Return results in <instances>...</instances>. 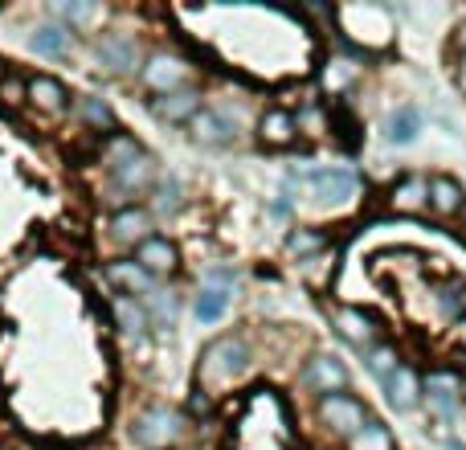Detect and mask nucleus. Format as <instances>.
I'll return each mask as SVG.
<instances>
[{
    "label": "nucleus",
    "instance_id": "24",
    "mask_svg": "<svg viewBox=\"0 0 466 450\" xmlns=\"http://www.w3.org/2000/svg\"><path fill=\"white\" fill-rule=\"evenodd\" d=\"M70 46H74V37L66 25H37V29L29 33V49L41 57H62Z\"/></svg>",
    "mask_w": 466,
    "mask_h": 450
},
{
    "label": "nucleus",
    "instance_id": "31",
    "mask_svg": "<svg viewBox=\"0 0 466 450\" xmlns=\"http://www.w3.org/2000/svg\"><path fill=\"white\" fill-rule=\"evenodd\" d=\"M54 13L66 21V29H82V25H95V21H103V8L98 5H86V0H57L54 5Z\"/></svg>",
    "mask_w": 466,
    "mask_h": 450
},
{
    "label": "nucleus",
    "instance_id": "2",
    "mask_svg": "<svg viewBox=\"0 0 466 450\" xmlns=\"http://www.w3.org/2000/svg\"><path fill=\"white\" fill-rule=\"evenodd\" d=\"M188 430H193V422H188L185 410H177V405H164V402H152L144 405V410L131 418L127 435L131 443L139 450H180L188 438Z\"/></svg>",
    "mask_w": 466,
    "mask_h": 450
},
{
    "label": "nucleus",
    "instance_id": "5",
    "mask_svg": "<svg viewBox=\"0 0 466 450\" xmlns=\"http://www.w3.org/2000/svg\"><path fill=\"white\" fill-rule=\"evenodd\" d=\"M106 185H111V193H115V201H119V210H123V205H136L139 197H152V189L160 185V169H156V156L144 148L136 160H127V164H119L115 172H106Z\"/></svg>",
    "mask_w": 466,
    "mask_h": 450
},
{
    "label": "nucleus",
    "instance_id": "10",
    "mask_svg": "<svg viewBox=\"0 0 466 450\" xmlns=\"http://www.w3.org/2000/svg\"><path fill=\"white\" fill-rule=\"evenodd\" d=\"M331 328L352 348H360V353L380 344V323H377V315H369L364 307H331Z\"/></svg>",
    "mask_w": 466,
    "mask_h": 450
},
{
    "label": "nucleus",
    "instance_id": "4",
    "mask_svg": "<svg viewBox=\"0 0 466 450\" xmlns=\"http://www.w3.org/2000/svg\"><path fill=\"white\" fill-rule=\"evenodd\" d=\"M369 418H372L369 405H364L356 394H328V397L315 402V422L323 426V435L339 438V443H348L352 435H360Z\"/></svg>",
    "mask_w": 466,
    "mask_h": 450
},
{
    "label": "nucleus",
    "instance_id": "14",
    "mask_svg": "<svg viewBox=\"0 0 466 450\" xmlns=\"http://www.w3.org/2000/svg\"><path fill=\"white\" fill-rule=\"evenodd\" d=\"M459 389H462V377L454 369H434V373H426V377H421V397H426V402L434 405L442 418H451L454 405L462 402Z\"/></svg>",
    "mask_w": 466,
    "mask_h": 450
},
{
    "label": "nucleus",
    "instance_id": "7",
    "mask_svg": "<svg viewBox=\"0 0 466 450\" xmlns=\"http://www.w3.org/2000/svg\"><path fill=\"white\" fill-rule=\"evenodd\" d=\"M348 364L331 353H311L307 364L299 369V389L315 397H328V394H348Z\"/></svg>",
    "mask_w": 466,
    "mask_h": 450
},
{
    "label": "nucleus",
    "instance_id": "23",
    "mask_svg": "<svg viewBox=\"0 0 466 450\" xmlns=\"http://www.w3.org/2000/svg\"><path fill=\"white\" fill-rule=\"evenodd\" d=\"M430 213L446 221L466 213V189L454 177H430Z\"/></svg>",
    "mask_w": 466,
    "mask_h": 450
},
{
    "label": "nucleus",
    "instance_id": "27",
    "mask_svg": "<svg viewBox=\"0 0 466 450\" xmlns=\"http://www.w3.org/2000/svg\"><path fill=\"white\" fill-rule=\"evenodd\" d=\"M344 450H397V438H393V430H389L380 418H369L360 435H352L344 443Z\"/></svg>",
    "mask_w": 466,
    "mask_h": 450
},
{
    "label": "nucleus",
    "instance_id": "1",
    "mask_svg": "<svg viewBox=\"0 0 466 450\" xmlns=\"http://www.w3.org/2000/svg\"><path fill=\"white\" fill-rule=\"evenodd\" d=\"M249 369H254V348H249V340L241 336V332H226V336L209 340V344L201 348V356H197V389L221 397V394H229L233 385H241V381L249 377Z\"/></svg>",
    "mask_w": 466,
    "mask_h": 450
},
{
    "label": "nucleus",
    "instance_id": "8",
    "mask_svg": "<svg viewBox=\"0 0 466 450\" xmlns=\"http://www.w3.org/2000/svg\"><path fill=\"white\" fill-rule=\"evenodd\" d=\"M70 90H66L62 78H54V74H33V78H25V103L33 107L37 115H49V119H62L66 111H70Z\"/></svg>",
    "mask_w": 466,
    "mask_h": 450
},
{
    "label": "nucleus",
    "instance_id": "22",
    "mask_svg": "<svg viewBox=\"0 0 466 450\" xmlns=\"http://www.w3.org/2000/svg\"><path fill=\"white\" fill-rule=\"evenodd\" d=\"M385 397H389V405H393L397 414L418 410L421 405V377L410 369V364H401V369L385 381Z\"/></svg>",
    "mask_w": 466,
    "mask_h": 450
},
{
    "label": "nucleus",
    "instance_id": "42",
    "mask_svg": "<svg viewBox=\"0 0 466 450\" xmlns=\"http://www.w3.org/2000/svg\"><path fill=\"white\" fill-rule=\"evenodd\" d=\"M0 450H8V446H0Z\"/></svg>",
    "mask_w": 466,
    "mask_h": 450
},
{
    "label": "nucleus",
    "instance_id": "25",
    "mask_svg": "<svg viewBox=\"0 0 466 450\" xmlns=\"http://www.w3.org/2000/svg\"><path fill=\"white\" fill-rule=\"evenodd\" d=\"M78 119H82V128L98 131V136H111V131H115L111 103H106V98H98V95H82L78 98Z\"/></svg>",
    "mask_w": 466,
    "mask_h": 450
},
{
    "label": "nucleus",
    "instance_id": "38",
    "mask_svg": "<svg viewBox=\"0 0 466 450\" xmlns=\"http://www.w3.org/2000/svg\"><path fill=\"white\" fill-rule=\"evenodd\" d=\"M8 78V62H5V57H0V82H5Z\"/></svg>",
    "mask_w": 466,
    "mask_h": 450
},
{
    "label": "nucleus",
    "instance_id": "40",
    "mask_svg": "<svg viewBox=\"0 0 466 450\" xmlns=\"http://www.w3.org/2000/svg\"><path fill=\"white\" fill-rule=\"evenodd\" d=\"M180 450H209V446H188V443H185V446H180Z\"/></svg>",
    "mask_w": 466,
    "mask_h": 450
},
{
    "label": "nucleus",
    "instance_id": "19",
    "mask_svg": "<svg viewBox=\"0 0 466 450\" xmlns=\"http://www.w3.org/2000/svg\"><path fill=\"white\" fill-rule=\"evenodd\" d=\"M258 139H262V148H290L299 139L295 115L282 111V107H266L258 115Z\"/></svg>",
    "mask_w": 466,
    "mask_h": 450
},
{
    "label": "nucleus",
    "instance_id": "41",
    "mask_svg": "<svg viewBox=\"0 0 466 450\" xmlns=\"http://www.w3.org/2000/svg\"><path fill=\"white\" fill-rule=\"evenodd\" d=\"M459 394H462V402H466V377H462V389H459Z\"/></svg>",
    "mask_w": 466,
    "mask_h": 450
},
{
    "label": "nucleus",
    "instance_id": "20",
    "mask_svg": "<svg viewBox=\"0 0 466 450\" xmlns=\"http://www.w3.org/2000/svg\"><path fill=\"white\" fill-rule=\"evenodd\" d=\"M307 180H311L315 197L328 205H344L348 197H356V172H348V169H319Z\"/></svg>",
    "mask_w": 466,
    "mask_h": 450
},
{
    "label": "nucleus",
    "instance_id": "18",
    "mask_svg": "<svg viewBox=\"0 0 466 450\" xmlns=\"http://www.w3.org/2000/svg\"><path fill=\"white\" fill-rule=\"evenodd\" d=\"M111 320L127 340H144L147 328H152V315H147L144 299H131V295H115L111 299Z\"/></svg>",
    "mask_w": 466,
    "mask_h": 450
},
{
    "label": "nucleus",
    "instance_id": "35",
    "mask_svg": "<svg viewBox=\"0 0 466 450\" xmlns=\"http://www.w3.org/2000/svg\"><path fill=\"white\" fill-rule=\"evenodd\" d=\"M213 410H218V397L205 394V389H193V397H188V414H193V418H209Z\"/></svg>",
    "mask_w": 466,
    "mask_h": 450
},
{
    "label": "nucleus",
    "instance_id": "28",
    "mask_svg": "<svg viewBox=\"0 0 466 450\" xmlns=\"http://www.w3.org/2000/svg\"><path fill=\"white\" fill-rule=\"evenodd\" d=\"M364 364H369V373L385 385L389 377H393L397 369H401V353H397V344H389V340H380V344H372L369 353H364Z\"/></svg>",
    "mask_w": 466,
    "mask_h": 450
},
{
    "label": "nucleus",
    "instance_id": "39",
    "mask_svg": "<svg viewBox=\"0 0 466 450\" xmlns=\"http://www.w3.org/2000/svg\"><path fill=\"white\" fill-rule=\"evenodd\" d=\"M438 450H466V446H459V443H446V446H438Z\"/></svg>",
    "mask_w": 466,
    "mask_h": 450
},
{
    "label": "nucleus",
    "instance_id": "13",
    "mask_svg": "<svg viewBox=\"0 0 466 450\" xmlns=\"http://www.w3.org/2000/svg\"><path fill=\"white\" fill-rule=\"evenodd\" d=\"M201 87H185V90H172V95L164 98H152V115L160 123H172V128H180V123H193L197 115H201Z\"/></svg>",
    "mask_w": 466,
    "mask_h": 450
},
{
    "label": "nucleus",
    "instance_id": "15",
    "mask_svg": "<svg viewBox=\"0 0 466 450\" xmlns=\"http://www.w3.org/2000/svg\"><path fill=\"white\" fill-rule=\"evenodd\" d=\"M193 139L205 148H229L238 144V119H229L226 111H213V107H201V115H197L193 123Z\"/></svg>",
    "mask_w": 466,
    "mask_h": 450
},
{
    "label": "nucleus",
    "instance_id": "36",
    "mask_svg": "<svg viewBox=\"0 0 466 450\" xmlns=\"http://www.w3.org/2000/svg\"><path fill=\"white\" fill-rule=\"evenodd\" d=\"M454 82H459V90L466 95V54L459 57V70H454Z\"/></svg>",
    "mask_w": 466,
    "mask_h": 450
},
{
    "label": "nucleus",
    "instance_id": "37",
    "mask_svg": "<svg viewBox=\"0 0 466 450\" xmlns=\"http://www.w3.org/2000/svg\"><path fill=\"white\" fill-rule=\"evenodd\" d=\"M454 46H459V49H462V54H466V25H462V29H459V37H454Z\"/></svg>",
    "mask_w": 466,
    "mask_h": 450
},
{
    "label": "nucleus",
    "instance_id": "3",
    "mask_svg": "<svg viewBox=\"0 0 466 450\" xmlns=\"http://www.w3.org/2000/svg\"><path fill=\"white\" fill-rule=\"evenodd\" d=\"M139 87L147 90L152 98H164L172 90H185V87H197L193 82V62L177 49H156V54L144 57L139 66Z\"/></svg>",
    "mask_w": 466,
    "mask_h": 450
},
{
    "label": "nucleus",
    "instance_id": "17",
    "mask_svg": "<svg viewBox=\"0 0 466 450\" xmlns=\"http://www.w3.org/2000/svg\"><path fill=\"white\" fill-rule=\"evenodd\" d=\"M389 210L426 213L430 210V177H421V172H405V177L389 189Z\"/></svg>",
    "mask_w": 466,
    "mask_h": 450
},
{
    "label": "nucleus",
    "instance_id": "26",
    "mask_svg": "<svg viewBox=\"0 0 466 450\" xmlns=\"http://www.w3.org/2000/svg\"><path fill=\"white\" fill-rule=\"evenodd\" d=\"M323 250H331V238L323 230H315V225H299V230L287 233V254H295L299 262L311 254H323Z\"/></svg>",
    "mask_w": 466,
    "mask_h": 450
},
{
    "label": "nucleus",
    "instance_id": "29",
    "mask_svg": "<svg viewBox=\"0 0 466 450\" xmlns=\"http://www.w3.org/2000/svg\"><path fill=\"white\" fill-rule=\"evenodd\" d=\"M185 189H180V180H160V185L152 189V218H177L180 210H185Z\"/></svg>",
    "mask_w": 466,
    "mask_h": 450
},
{
    "label": "nucleus",
    "instance_id": "30",
    "mask_svg": "<svg viewBox=\"0 0 466 450\" xmlns=\"http://www.w3.org/2000/svg\"><path fill=\"white\" fill-rule=\"evenodd\" d=\"M418 131H421V115L413 111V107H401V111H393L385 119V139L389 144H410Z\"/></svg>",
    "mask_w": 466,
    "mask_h": 450
},
{
    "label": "nucleus",
    "instance_id": "16",
    "mask_svg": "<svg viewBox=\"0 0 466 450\" xmlns=\"http://www.w3.org/2000/svg\"><path fill=\"white\" fill-rule=\"evenodd\" d=\"M430 299L442 323H459L466 320V279L462 274H446V279L430 282Z\"/></svg>",
    "mask_w": 466,
    "mask_h": 450
},
{
    "label": "nucleus",
    "instance_id": "11",
    "mask_svg": "<svg viewBox=\"0 0 466 450\" xmlns=\"http://www.w3.org/2000/svg\"><path fill=\"white\" fill-rule=\"evenodd\" d=\"M131 258H136V262L144 266V271L152 274L156 282L180 271V246L172 238H164V233H152L147 241H139V246L131 250Z\"/></svg>",
    "mask_w": 466,
    "mask_h": 450
},
{
    "label": "nucleus",
    "instance_id": "9",
    "mask_svg": "<svg viewBox=\"0 0 466 450\" xmlns=\"http://www.w3.org/2000/svg\"><path fill=\"white\" fill-rule=\"evenodd\" d=\"M106 233H111L115 246H131V250H136L139 241H147L156 233V218H152V210H147V205H123V210L111 213Z\"/></svg>",
    "mask_w": 466,
    "mask_h": 450
},
{
    "label": "nucleus",
    "instance_id": "32",
    "mask_svg": "<svg viewBox=\"0 0 466 450\" xmlns=\"http://www.w3.org/2000/svg\"><path fill=\"white\" fill-rule=\"evenodd\" d=\"M299 274H303L315 291H323L331 282V274H336V250H323V254L303 258V262H299Z\"/></svg>",
    "mask_w": 466,
    "mask_h": 450
},
{
    "label": "nucleus",
    "instance_id": "12",
    "mask_svg": "<svg viewBox=\"0 0 466 450\" xmlns=\"http://www.w3.org/2000/svg\"><path fill=\"white\" fill-rule=\"evenodd\" d=\"M106 282L115 287V295H131V299H147L156 291V279L136 262V258H115L103 266Z\"/></svg>",
    "mask_w": 466,
    "mask_h": 450
},
{
    "label": "nucleus",
    "instance_id": "33",
    "mask_svg": "<svg viewBox=\"0 0 466 450\" xmlns=\"http://www.w3.org/2000/svg\"><path fill=\"white\" fill-rule=\"evenodd\" d=\"M226 307H229V291L226 287H205L201 295H197L193 312H197V320L213 323V320H221V315H226Z\"/></svg>",
    "mask_w": 466,
    "mask_h": 450
},
{
    "label": "nucleus",
    "instance_id": "34",
    "mask_svg": "<svg viewBox=\"0 0 466 450\" xmlns=\"http://www.w3.org/2000/svg\"><path fill=\"white\" fill-rule=\"evenodd\" d=\"M144 307H147V315H152L156 323H164V328H172V323H177V312H180V299L172 295V291H160V287H156L152 295L144 299Z\"/></svg>",
    "mask_w": 466,
    "mask_h": 450
},
{
    "label": "nucleus",
    "instance_id": "6",
    "mask_svg": "<svg viewBox=\"0 0 466 450\" xmlns=\"http://www.w3.org/2000/svg\"><path fill=\"white\" fill-rule=\"evenodd\" d=\"M95 66L103 74H111V78H127V74H139V66H144V49H139V41L131 37V33H103V37H95Z\"/></svg>",
    "mask_w": 466,
    "mask_h": 450
},
{
    "label": "nucleus",
    "instance_id": "21",
    "mask_svg": "<svg viewBox=\"0 0 466 450\" xmlns=\"http://www.w3.org/2000/svg\"><path fill=\"white\" fill-rule=\"evenodd\" d=\"M139 152H144V144H139L136 136H127V131H111V136L98 139V156H95V164L103 169V177H106V172H115L119 164L136 160Z\"/></svg>",
    "mask_w": 466,
    "mask_h": 450
}]
</instances>
